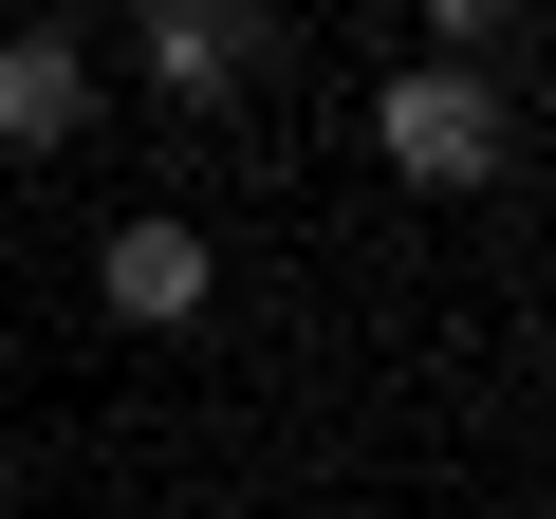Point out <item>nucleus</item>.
<instances>
[{
  "label": "nucleus",
  "mask_w": 556,
  "mask_h": 519,
  "mask_svg": "<svg viewBox=\"0 0 556 519\" xmlns=\"http://www.w3.org/2000/svg\"><path fill=\"white\" fill-rule=\"evenodd\" d=\"M93 298H112L130 334H186V316L223 298V260H204V223H167V204H130V223L93 241Z\"/></svg>",
  "instance_id": "3"
},
{
  "label": "nucleus",
  "mask_w": 556,
  "mask_h": 519,
  "mask_svg": "<svg viewBox=\"0 0 556 519\" xmlns=\"http://www.w3.org/2000/svg\"><path fill=\"white\" fill-rule=\"evenodd\" d=\"M371 149H390V186H427V204H464V186H501V167H519L501 93H482L464 56H408V75L371 93Z\"/></svg>",
  "instance_id": "1"
},
{
  "label": "nucleus",
  "mask_w": 556,
  "mask_h": 519,
  "mask_svg": "<svg viewBox=\"0 0 556 519\" xmlns=\"http://www.w3.org/2000/svg\"><path fill=\"white\" fill-rule=\"evenodd\" d=\"M93 130V38L75 20H0V149H75Z\"/></svg>",
  "instance_id": "4"
},
{
  "label": "nucleus",
  "mask_w": 556,
  "mask_h": 519,
  "mask_svg": "<svg viewBox=\"0 0 556 519\" xmlns=\"http://www.w3.org/2000/svg\"><path fill=\"white\" fill-rule=\"evenodd\" d=\"M260 75H278V0H149V93L223 112V93H260Z\"/></svg>",
  "instance_id": "2"
},
{
  "label": "nucleus",
  "mask_w": 556,
  "mask_h": 519,
  "mask_svg": "<svg viewBox=\"0 0 556 519\" xmlns=\"http://www.w3.org/2000/svg\"><path fill=\"white\" fill-rule=\"evenodd\" d=\"M519 20H538V0H427V56H501Z\"/></svg>",
  "instance_id": "5"
}]
</instances>
